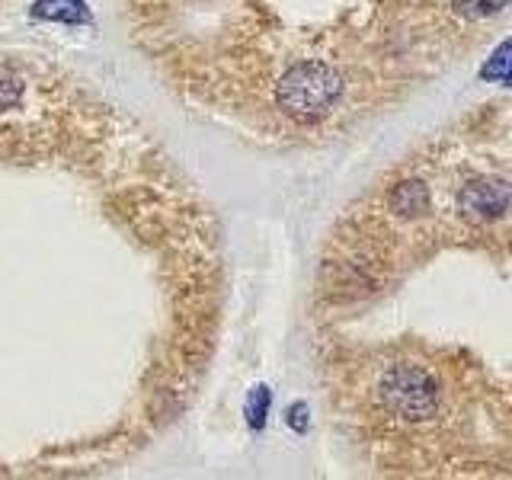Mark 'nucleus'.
I'll list each match as a JSON object with an SVG mask.
<instances>
[{"label": "nucleus", "mask_w": 512, "mask_h": 480, "mask_svg": "<svg viewBox=\"0 0 512 480\" xmlns=\"http://www.w3.org/2000/svg\"><path fill=\"white\" fill-rule=\"evenodd\" d=\"M343 93V77L327 61H301L288 68L276 87L279 106L298 122H317L336 106Z\"/></svg>", "instance_id": "1"}, {"label": "nucleus", "mask_w": 512, "mask_h": 480, "mask_svg": "<svg viewBox=\"0 0 512 480\" xmlns=\"http://www.w3.org/2000/svg\"><path fill=\"white\" fill-rule=\"evenodd\" d=\"M378 400L391 416L404 423H426L439 413L442 391L436 375L423 365L397 362L388 365L378 378Z\"/></svg>", "instance_id": "2"}, {"label": "nucleus", "mask_w": 512, "mask_h": 480, "mask_svg": "<svg viewBox=\"0 0 512 480\" xmlns=\"http://www.w3.org/2000/svg\"><path fill=\"white\" fill-rule=\"evenodd\" d=\"M512 202V192L503 180H493V176H480V180H471L458 192V212L474 221L484 224L500 218Z\"/></svg>", "instance_id": "3"}, {"label": "nucleus", "mask_w": 512, "mask_h": 480, "mask_svg": "<svg viewBox=\"0 0 512 480\" xmlns=\"http://www.w3.org/2000/svg\"><path fill=\"white\" fill-rule=\"evenodd\" d=\"M32 13L42 16V20H52V23H90V10L84 0H36Z\"/></svg>", "instance_id": "4"}, {"label": "nucleus", "mask_w": 512, "mask_h": 480, "mask_svg": "<svg viewBox=\"0 0 512 480\" xmlns=\"http://www.w3.org/2000/svg\"><path fill=\"white\" fill-rule=\"evenodd\" d=\"M480 77H484V80H503V84H512V39L496 48L493 58L484 64V71H480Z\"/></svg>", "instance_id": "5"}, {"label": "nucleus", "mask_w": 512, "mask_h": 480, "mask_svg": "<svg viewBox=\"0 0 512 480\" xmlns=\"http://www.w3.org/2000/svg\"><path fill=\"white\" fill-rule=\"evenodd\" d=\"M509 0H455V7L461 16H468V20H484V16H493L500 13Z\"/></svg>", "instance_id": "6"}, {"label": "nucleus", "mask_w": 512, "mask_h": 480, "mask_svg": "<svg viewBox=\"0 0 512 480\" xmlns=\"http://www.w3.org/2000/svg\"><path fill=\"white\" fill-rule=\"evenodd\" d=\"M269 404H272V394L269 388H253V394L247 397V416H250V426L260 429L266 423V413H269Z\"/></svg>", "instance_id": "7"}, {"label": "nucleus", "mask_w": 512, "mask_h": 480, "mask_svg": "<svg viewBox=\"0 0 512 480\" xmlns=\"http://www.w3.org/2000/svg\"><path fill=\"white\" fill-rule=\"evenodd\" d=\"M20 77H16L10 68H0V109H10L16 100H20Z\"/></svg>", "instance_id": "8"}, {"label": "nucleus", "mask_w": 512, "mask_h": 480, "mask_svg": "<svg viewBox=\"0 0 512 480\" xmlns=\"http://www.w3.org/2000/svg\"><path fill=\"white\" fill-rule=\"evenodd\" d=\"M304 413H308V407H292V413H288V423H292L295 429H304Z\"/></svg>", "instance_id": "9"}]
</instances>
